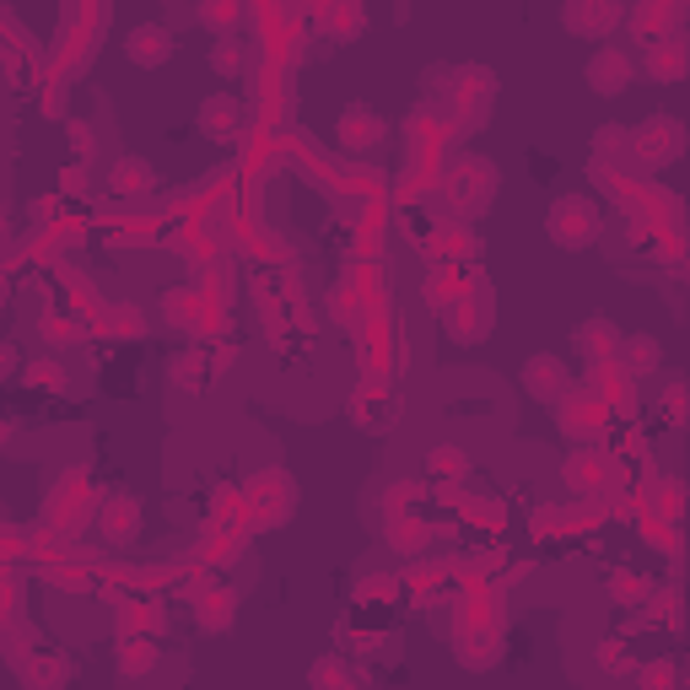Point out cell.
I'll list each match as a JSON object with an SVG mask.
<instances>
[{
  "instance_id": "obj_16",
  "label": "cell",
  "mask_w": 690,
  "mask_h": 690,
  "mask_svg": "<svg viewBox=\"0 0 690 690\" xmlns=\"http://www.w3.org/2000/svg\"><path fill=\"white\" fill-rule=\"evenodd\" d=\"M577 346H583L588 357H615V351H620V329H615V325H599V319H594V325L577 329Z\"/></svg>"
},
{
  "instance_id": "obj_19",
  "label": "cell",
  "mask_w": 690,
  "mask_h": 690,
  "mask_svg": "<svg viewBox=\"0 0 690 690\" xmlns=\"http://www.w3.org/2000/svg\"><path fill=\"white\" fill-rule=\"evenodd\" d=\"M28 383H39V389H49V394H60V389H65V372H60L54 362H33L28 367Z\"/></svg>"
},
{
  "instance_id": "obj_18",
  "label": "cell",
  "mask_w": 690,
  "mask_h": 690,
  "mask_svg": "<svg viewBox=\"0 0 690 690\" xmlns=\"http://www.w3.org/2000/svg\"><path fill=\"white\" fill-rule=\"evenodd\" d=\"M152 663H157V648H152V642H124V648H120V669H124V674H146Z\"/></svg>"
},
{
  "instance_id": "obj_4",
  "label": "cell",
  "mask_w": 690,
  "mask_h": 690,
  "mask_svg": "<svg viewBox=\"0 0 690 690\" xmlns=\"http://www.w3.org/2000/svg\"><path fill=\"white\" fill-rule=\"evenodd\" d=\"M173 54H178V39H173V28H163V22H141V28H130V39H124V60L141 65V71H157Z\"/></svg>"
},
{
  "instance_id": "obj_13",
  "label": "cell",
  "mask_w": 690,
  "mask_h": 690,
  "mask_svg": "<svg viewBox=\"0 0 690 690\" xmlns=\"http://www.w3.org/2000/svg\"><path fill=\"white\" fill-rule=\"evenodd\" d=\"M648 71L658 76V82H680V76H686V54H680V43L674 39L648 43Z\"/></svg>"
},
{
  "instance_id": "obj_15",
  "label": "cell",
  "mask_w": 690,
  "mask_h": 690,
  "mask_svg": "<svg viewBox=\"0 0 690 690\" xmlns=\"http://www.w3.org/2000/svg\"><path fill=\"white\" fill-rule=\"evenodd\" d=\"M233 605H238L233 588H210V594H200V626L205 631H227V626H233Z\"/></svg>"
},
{
  "instance_id": "obj_17",
  "label": "cell",
  "mask_w": 690,
  "mask_h": 690,
  "mask_svg": "<svg viewBox=\"0 0 690 690\" xmlns=\"http://www.w3.org/2000/svg\"><path fill=\"white\" fill-rule=\"evenodd\" d=\"M167 378H173L178 389H200L205 357H200V351H184V357H173V362H167Z\"/></svg>"
},
{
  "instance_id": "obj_7",
  "label": "cell",
  "mask_w": 690,
  "mask_h": 690,
  "mask_svg": "<svg viewBox=\"0 0 690 690\" xmlns=\"http://www.w3.org/2000/svg\"><path fill=\"white\" fill-rule=\"evenodd\" d=\"M334 135H340L346 152H372V146L383 141V120H378L367 103H351V109L340 114V124H334Z\"/></svg>"
},
{
  "instance_id": "obj_8",
  "label": "cell",
  "mask_w": 690,
  "mask_h": 690,
  "mask_svg": "<svg viewBox=\"0 0 690 690\" xmlns=\"http://www.w3.org/2000/svg\"><path fill=\"white\" fill-rule=\"evenodd\" d=\"M205 141H233L238 135V124H244V109H238V97H227V92H216V97H205L200 114H195Z\"/></svg>"
},
{
  "instance_id": "obj_14",
  "label": "cell",
  "mask_w": 690,
  "mask_h": 690,
  "mask_svg": "<svg viewBox=\"0 0 690 690\" xmlns=\"http://www.w3.org/2000/svg\"><path fill=\"white\" fill-rule=\"evenodd\" d=\"M103 528H109V539H130V534L141 528V502H135V496H114V502L103 507Z\"/></svg>"
},
{
  "instance_id": "obj_1",
  "label": "cell",
  "mask_w": 690,
  "mask_h": 690,
  "mask_svg": "<svg viewBox=\"0 0 690 690\" xmlns=\"http://www.w3.org/2000/svg\"><path fill=\"white\" fill-rule=\"evenodd\" d=\"M599 205L588 200V195H562V200L550 205V216H545V233H550V244L562 248H588L599 238Z\"/></svg>"
},
{
  "instance_id": "obj_2",
  "label": "cell",
  "mask_w": 690,
  "mask_h": 690,
  "mask_svg": "<svg viewBox=\"0 0 690 690\" xmlns=\"http://www.w3.org/2000/svg\"><path fill=\"white\" fill-rule=\"evenodd\" d=\"M631 146H637V157H648L652 167L674 163L680 157V146H686V130L674 114H652L648 124H637V135H631Z\"/></svg>"
},
{
  "instance_id": "obj_21",
  "label": "cell",
  "mask_w": 690,
  "mask_h": 690,
  "mask_svg": "<svg viewBox=\"0 0 690 690\" xmlns=\"http://www.w3.org/2000/svg\"><path fill=\"white\" fill-rule=\"evenodd\" d=\"M0 443H11V421L6 415H0Z\"/></svg>"
},
{
  "instance_id": "obj_9",
  "label": "cell",
  "mask_w": 690,
  "mask_h": 690,
  "mask_svg": "<svg viewBox=\"0 0 690 690\" xmlns=\"http://www.w3.org/2000/svg\"><path fill=\"white\" fill-rule=\"evenodd\" d=\"M615 481V464L605 453H571V486L577 491H605Z\"/></svg>"
},
{
  "instance_id": "obj_12",
  "label": "cell",
  "mask_w": 690,
  "mask_h": 690,
  "mask_svg": "<svg viewBox=\"0 0 690 690\" xmlns=\"http://www.w3.org/2000/svg\"><path fill=\"white\" fill-rule=\"evenodd\" d=\"M426 475H432V481H464V475H470V453L453 443H437L426 453Z\"/></svg>"
},
{
  "instance_id": "obj_20",
  "label": "cell",
  "mask_w": 690,
  "mask_h": 690,
  "mask_svg": "<svg viewBox=\"0 0 690 690\" xmlns=\"http://www.w3.org/2000/svg\"><path fill=\"white\" fill-rule=\"evenodd\" d=\"M210 71H222V76H233V71H238V43H216V49H210Z\"/></svg>"
},
{
  "instance_id": "obj_10",
  "label": "cell",
  "mask_w": 690,
  "mask_h": 690,
  "mask_svg": "<svg viewBox=\"0 0 690 690\" xmlns=\"http://www.w3.org/2000/svg\"><path fill=\"white\" fill-rule=\"evenodd\" d=\"M109 184H114V195H146L157 178H152V163H146V157H120L114 173H109Z\"/></svg>"
},
{
  "instance_id": "obj_6",
  "label": "cell",
  "mask_w": 690,
  "mask_h": 690,
  "mask_svg": "<svg viewBox=\"0 0 690 690\" xmlns=\"http://www.w3.org/2000/svg\"><path fill=\"white\" fill-rule=\"evenodd\" d=\"M524 389L534 394V400H545V405L567 400L571 378H567V367H562V357H528L524 362Z\"/></svg>"
},
{
  "instance_id": "obj_3",
  "label": "cell",
  "mask_w": 690,
  "mask_h": 690,
  "mask_svg": "<svg viewBox=\"0 0 690 690\" xmlns=\"http://www.w3.org/2000/svg\"><path fill=\"white\" fill-rule=\"evenodd\" d=\"M588 92H599V97H620L626 86H631V76H637V60L626 54V49H615V43H605V49H594V60H588Z\"/></svg>"
},
{
  "instance_id": "obj_11",
  "label": "cell",
  "mask_w": 690,
  "mask_h": 690,
  "mask_svg": "<svg viewBox=\"0 0 690 690\" xmlns=\"http://www.w3.org/2000/svg\"><path fill=\"white\" fill-rule=\"evenodd\" d=\"M620 362H626V372L631 378H648L652 367L663 362V351H658V340L652 334H637V340H620V351H615Z\"/></svg>"
},
{
  "instance_id": "obj_5",
  "label": "cell",
  "mask_w": 690,
  "mask_h": 690,
  "mask_svg": "<svg viewBox=\"0 0 690 690\" xmlns=\"http://www.w3.org/2000/svg\"><path fill=\"white\" fill-rule=\"evenodd\" d=\"M562 28L577 33V39H605L620 28V6H609V0H571L562 6Z\"/></svg>"
}]
</instances>
